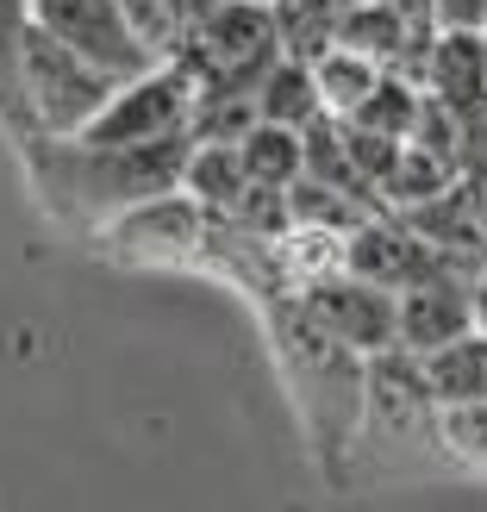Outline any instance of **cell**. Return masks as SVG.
I'll return each mask as SVG.
<instances>
[{
    "mask_svg": "<svg viewBox=\"0 0 487 512\" xmlns=\"http://www.w3.org/2000/svg\"><path fill=\"white\" fill-rule=\"evenodd\" d=\"M275 344L281 363L294 369V406L306 438L319 444V456L350 450L356 425H363V356L325 338L319 319L306 313L300 288H288V313H275Z\"/></svg>",
    "mask_w": 487,
    "mask_h": 512,
    "instance_id": "cell-1",
    "label": "cell"
},
{
    "mask_svg": "<svg viewBox=\"0 0 487 512\" xmlns=\"http://www.w3.org/2000/svg\"><path fill=\"white\" fill-rule=\"evenodd\" d=\"M269 7H275V0H269Z\"/></svg>",
    "mask_w": 487,
    "mask_h": 512,
    "instance_id": "cell-22",
    "label": "cell"
},
{
    "mask_svg": "<svg viewBox=\"0 0 487 512\" xmlns=\"http://www.w3.org/2000/svg\"><path fill=\"white\" fill-rule=\"evenodd\" d=\"M194 100H200V82H194V69L182 57L150 63L144 75H125V82L113 88V100L82 132V144H163V138H188Z\"/></svg>",
    "mask_w": 487,
    "mask_h": 512,
    "instance_id": "cell-3",
    "label": "cell"
},
{
    "mask_svg": "<svg viewBox=\"0 0 487 512\" xmlns=\"http://www.w3.org/2000/svg\"><path fill=\"white\" fill-rule=\"evenodd\" d=\"M306 313L319 319V331L331 344H344L350 356H381L400 344V325H394V288H381V281H363V275H325L313 288H300Z\"/></svg>",
    "mask_w": 487,
    "mask_h": 512,
    "instance_id": "cell-6",
    "label": "cell"
},
{
    "mask_svg": "<svg viewBox=\"0 0 487 512\" xmlns=\"http://www.w3.org/2000/svg\"><path fill=\"white\" fill-rule=\"evenodd\" d=\"M419 113H425V88L413 82V75H394V69H381V82H375V94L356 107L344 125H363V132H375V138H413V125H419Z\"/></svg>",
    "mask_w": 487,
    "mask_h": 512,
    "instance_id": "cell-14",
    "label": "cell"
},
{
    "mask_svg": "<svg viewBox=\"0 0 487 512\" xmlns=\"http://www.w3.org/2000/svg\"><path fill=\"white\" fill-rule=\"evenodd\" d=\"M182 7H188V19H194V25H200V19H207V13H213V7H219V0H182Z\"/></svg>",
    "mask_w": 487,
    "mask_h": 512,
    "instance_id": "cell-20",
    "label": "cell"
},
{
    "mask_svg": "<svg viewBox=\"0 0 487 512\" xmlns=\"http://www.w3.org/2000/svg\"><path fill=\"white\" fill-rule=\"evenodd\" d=\"M481 63H487V25H481Z\"/></svg>",
    "mask_w": 487,
    "mask_h": 512,
    "instance_id": "cell-21",
    "label": "cell"
},
{
    "mask_svg": "<svg viewBox=\"0 0 487 512\" xmlns=\"http://www.w3.org/2000/svg\"><path fill=\"white\" fill-rule=\"evenodd\" d=\"M182 188L207 207L213 219H225L250 194V175H244V157L238 144H194L188 150V169H182Z\"/></svg>",
    "mask_w": 487,
    "mask_h": 512,
    "instance_id": "cell-13",
    "label": "cell"
},
{
    "mask_svg": "<svg viewBox=\"0 0 487 512\" xmlns=\"http://www.w3.org/2000/svg\"><path fill=\"white\" fill-rule=\"evenodd\" d=\"M394 325H400V350H444L450 338H463V331H475V313H469V275H425L413 281V288L394 294Z\"/></svg>",
    "mask_w": 487,
    "mask_h": 512,
    "instance_id": "cell-7",
    "label": "cell"
},
{
    "mask_svg": "<svg viewBox=\"0 0 487 512\" xmlns=\"http://www.w3.org/2000/svg\"><path fill=\"white\" fill-rule=\"evenodd\" d=\"M306 69H313V88H319L325 119H350L375 94V82H381V63L363 57V50H350V44H338V38L319 44L313 57H306Z\"/></svg>",
    "mask_w": 487,
    "mask_h": 512,
    "instance_id": "cell-11",
    "label": "cell"
},
{
    "mask_svg": "<svg viewBox=\"0 0 487 512\" xmlns=\"http://www.w3.org/2000/svg\"><path fill=\"white\" fill-rule=\"evenodd\" d=\"M25 19L38 32H50L57 44H69L75 57H88L94 69H107L113 82L144 75L157 63L144 50V38L132 32V19L119 13V0H25Z\"/></svg>",
    "mask_w": 487,
    "mask_h": 512,
    "instance_id": "cell-5",
    "label": "cell"
},
{
    "mask_svg": "<svg viewBox=\"0 0 487 512\" xmlns=\"http://www.w3.org/2000/svg\"><path fill=\"white\" fill-rule=\"evenodd\" d=\"M419 375H425V394H431L438 413L487 400V338L481 331H463V338H450L444 350H425Z\"/></svg>",
    "mask_w": 487,
    "mask_h": 512,
    "instance_id": "cell-9",
    "label": "cell"
},
{
    "mask_svg": "<svg viewBox=\"0 0 487 512\" xmlns=\"http://www.w3.org/2000/svg\"><path fill=\"white\" fill-rule=\"evenodd\" d=\"M113 75L94 69L88 57H75L69 44L38 32L25 19V44H19V107H25V138H82L100 119V107L113 100ZM19 138V144H25Z\"/></svg>",
    "mask_w": 487,
    "mask_h": 512,
    "instance_id": "cell-2",
    "label": "cell"
},
{
    "mask_svg": "<svg viewBox=\"0 0 487 512\" xmlns=\"http://www.w3.org/2000/svg\"><path fill=\"white\" fill-rule=\"evenodd\" d=\"M469 313H475V331L487 338V263L469 275Z\"/></svg>",
    "mask_w": 487,
    "mask_h": 512,
    "instance_id": "cell-19",
    "label": "cell"
},
{
    "mask_svg": "<svg viewBox=\"0 0 487 512\" xmlns=\"http://www.w3.org/2000/svg\"><path fill=\"white\" fill-rule=\"evenodd\" d=\"M207 232H213V213L200 207L188 188H169V194H150L138 207L113 213L100 225V250L119 256V263H157V269H200L207 263Z\"/></svg>",
    "mask_w": 487,
    "mask_h": 512,
    "instance_id": "cell-4",
    "label": "cell"
},
{
    "mask_svg": "<svg viewBox=\"0 0 487 512\" xmlns=\"http://www.w3.org/2000/svg\"><path fill=\"white\" fill-rule=\"evenodd\" d=\"M438 32H481L487 25V0H431Z\"/></svg>",
    "mask_w": 487,
    "mask_h": 512,
    "instance_id": "cell-18",
    "label": "cell"
},
{
    "mask_svg": "<svg viewBox=\"0 0 487 512\" xmlns=\"http://www.w3.org/2000/svg\"><path fill=\"white\" fill-rule=\"evenodd\" d=\"M250 107H256V119L288 125V132H306V125L325 119L319 88H313V69H306V57H294V50H281V57L263 69V82L250 88Z\"/></svg>",
    "mask_w": 487,
    "mask_h": 512,
    "instance_id": "cell-10",
    "label": "cell"
},
{
    "mask_svg": "<svg viewBox=\"0 0 487 512\" xmlns=\"http://www.w3.org/2000/svg\"><path fill=\"white\" fill-rule=\"evenodd\" d=\"M119 13L132 19V32L144 38V50H150L157 63L182 57L188 38H194V19H188L182 0H119Z\"/></svg>",
    "mask_w": 487,
    "mask_h": 512,
    "instance_id": "cell-15",
    "label": "cell"
},
{
    "mask_svg": "<svg viewBox=\"0 0 487 512\" xmlns=\"http://www.w3.org/2000/svg\"><path fill=\"white\" fill-rule=\"evenodd\" d=\"M19 44H25V0H0V125L7 138H25V107H19Z\"/></svg>",
    "mask_w": 487,
    "mask_h": 512,
    "instance_id": "cell-16",
    "label": "cell"
},
{
    "mask_svg": "<svg viewBox=\"0 0 487 512\" xmlns=\"http://www.w3.org/2000/svg\"><path fill=\"white\" fill-rule=\"evenodd\" d=\"M419 88L438 100L450 119L475 125L487 113V63H481V32H438L425 50Z\"/></svg>",
    "mask_w": 487,
    "mask_h": 512,
    "instance_id": "cell-8",
    "label": "cell"
},
{
    "mask_svg": "<svg viewBox=\"0 0 487 512\" xmlns=\"http://www.w3.org/2000/svg\"><path fill=\"white\" fill-rule=\"evenodd\" d=\"M438 431H444L450 463H463V469H481V475H487V400L438 413Z\"/></svg>",
    "mask_w": 487,
    "mask_h": 512,
    "instance_id": "cell-17",
    "label": "cell"
},
{
    "mask_svg": "<svg viewBox=\"0 0 487 512\" xmlns=\"http://www.w3.org/2000/svg\"><path fill=\"white\" fill-rule=\"evenodd\" d=\"M481 200H487V194H481Z\"/></svg>",
    "mask_w": 487,
    "mask_h": 512,
    "instance_id": "cell-23",
    "label": "cell"
},
{
    "mask_svg": "<svg viewBox=\"0 0 487 512\" xmlns=\"http://www.w3.org/2000/svg\"><path fill=\"white\" fill-rule=\"evenodd\" d=\"M238 157L250 188H269V194H288L300 175H306V132H288V125H269L256 119L250 132L238 138Z\"/></svg>",
    "mask_w": 487,
    "mask_h": 512,
    "instance_id": "cell-12",
    "label": "cell"
}]
</instances>
